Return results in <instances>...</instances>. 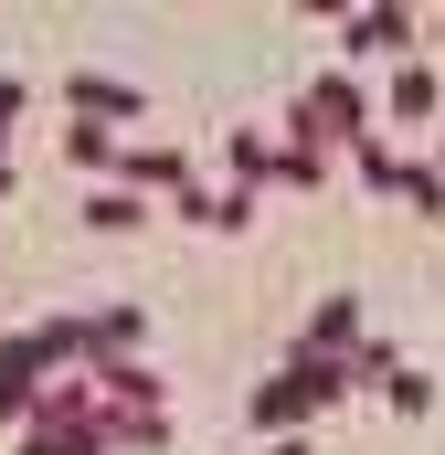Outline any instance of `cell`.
I'll list each match as a JSON object with an SVG mask.
<instances>
[{"instance_id": "6da1fadb", "label": "cell", "mask_w": 445, "mask_h": 455, "mask_svg": "<svg viewBox=\"0 0 445 455\" xmlns=\"http://www.w3.org/2000/svg\"><path fill=\"white\" fill-rule=\"evenodd\" d=\"M287 138L297 148H360L371 138V85L360 75H308V96H287Z\"/></svg>"}, {"instance_id": "7a4b0ae2", "label": "cell", "mask_w": 445, "mask_h": 455, "mask_svg": "<svg viewBox=\"0 0 445 455\" xmlns=\"http://www.w3.org/2000/svg\"><path fill=\"white\" fill-rule=\"evenodd\" d=\"M64 107L85 116V127H138V107H149V96H138L127 75H96V64H85V75H64Z\"/></svg>"}, {"instance_id": "3957f363", "label": "cell", "mask_w": 445, "mask_h": 455, "mask_svg": "<svg viewBox=\"0 0 445 455\" xmlns=\"http://www.w3.org/2000/svg\"><path fill=\"white\" fill-rule=\"evenodd\" d=\"M149 349V307H96L85 318V371H138Z\"/></svg>"}, {"instance_id": "277c9868", "label": "cell", "mask_w": 445, "mask_h": 455, "mask_svg": "<svg viewBox=\"0 0 445 455\" xmlns=\"http://www.w3.org/2000/svg\"><path fill=\"white\" fill-rule=\"evenodd\" d=\"M350 349H360V297H319L287 360H350Z\"/></svg>"}, {"instance_id": "5b68a950", "label": "cell", "mask_w": 445, "mask_h": 455, "mask_svg": "<svg viewBox=\"0 0 445 455\" xmlns=\"http://www.w3.org/2000/svg\"><path fill=\"white\" fill-rule=\"evenodd\" d=\"M339 43H350V53H403V43H414V11H392V0H382V11H350Z\"/></svg>"}, {"instance_id": "8992f818", "label": "cell", "mask_w": 445, "mask_h": 455, "mask_svg": "<svg viewBox=\"0 0 445 455\" xmlns=\"http://www.w3.org/2000/svg\"><path fill=\"white\" fill-rule=\"evenodd\" d=\"M392 191H403V202H414L425 223H445V170L425 159V148H403V180H392Z\"/></svg>"}, {"instance_id": "52a82bcc", "label": "cell", "mask_w": 445, "mask_h": 455, "mask_svg": "<svg viewBox=\"0 0 445 455\" xmlns=\"http://www.w3.org/2000/svg\"><path fill=\"white\" fill-rule=\"evenodd\" d=\"M350 170H360V191H382V202H392V180H403V148H392V138L371 127V138L350 148Z\"/></svg>"}, {"instance_id": "ba28073f", "label": "cell", "mask_w": 445, "mask_h": 455, "mask_svg": "<svg viewBox=\"0 0 445 455\" xmlns=\"http://www.w3.org/2000/svg\"><path fill=\"white\" fill-rule=\"evenodd\" d=\"M435 96H445L435 64H392V116H435Z\"/></svg>"}, {"instance_id": "9c48e42d", "label": "cell", "mask_w": 445, "mask_h": 455, "mask_svg": "<svg viewBox=\"0 0 445 455\" xmlns=\"http://www.w3.org/2000/svg\"><path fill=\"white\" fill-rule=\"evenodd\" d=\"M85 223H96V233H138V223H149V202H138V191H117V180H107V191L85 202Z\"/></svg>"}, {"instance_id": "30bf717a", "label": "cell", "mask_w": 445, "mask_h": 455, "mask_svg": "<svg viewBox=\"0 0 445 455\" xmlns=\"http://www.w3.org/2000/svg\"><path fill=\"white\" fill-rule=\"evenodd\" d=\"M382 403H392V413H414V424H425V413H435V381H425V371H414V360H403V371H392V381H382Z\"/></svg>"}, {"instance_id": "8fae6325", "label": "cell", "mask_w": 445, "mask_h": 455, "mask_svg": "<svg viewBox=\"0 0 445 455\" xmlns=\"http://www.w3.org/2000/svg\"><path fill=\"white\" fill-rule=\"evenodd\" d=\"M117 148H127V138H107V127H64V159H85V170H107V180H117Z\"/></svg>"}, {"instance_id": "7c38bea8", "label": "cell", "mask_w": 445, "mask_h": 455, "mask_svg": "<svg viewBox=\"0 0 445 455\" xmlns=\"http://www.w3.org/2000/svg\"><path fill=\"white\" fill-rule=\"evenodd\" d=\"M11 116H21V75L0 64V127H11Z\"/></svg>"}, {"instance_id": "4fadbf2b", "label": "cell", "mask_w": 445, "mask_h": 455, "mask_svg": "<svg viewBox=\"0 0 445 455\" xmlns=\"http://www.w3.org/2000/svg\"><path fill=\"white\" fill-rule=\"evenodd\" d=\"M265 455H319V445H308V435H297V445H265Z\"/></svg>"}, {"instance_id": "5bb4252c", "label": "cell", "mask_w": 445, "mask_h": 455, "mask_svg": "<svg viewBox=\"0 0 445 455\" xmlns=\"http://www.w3.org/2000/svg\"><path fill=\"white\" fill-rule=\"evenodd\" d=\"M425 159H435V170H445V138H435V148H425Z\"/></svg>"}]
</instances>
